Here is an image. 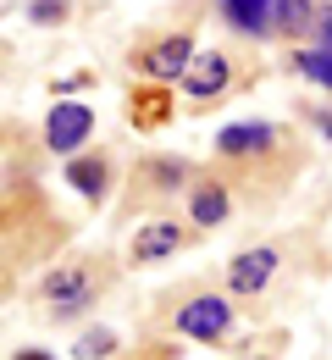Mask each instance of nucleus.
<instances>
[{"label":"nucleus","mask_w":332,"mask_h":360,"mask_svg":"<svg viewBox=\"0 0 332 360\" xmlns=\"http://www.w3.org/2000/svg\"><path fill=\"white\" fill-rule=\"evenodd\" d=\"M222 17L244 28L249 39H266L272 34V17H277V0H222Z\"/></svg>","instance_id":"obj_8"},{"label":"nucleus","mask_w":332,"mask_h":360,"mask_svg":"<svg viewBox=\"0 0 332 360\" xmlns=\"http://www.w3.org/2000/svg\"><path fill=\"white\" fill-rule=\"evenodd\" d=\"M189 211H194V222H199V227L227 222V188H216V183H199V188H194V200H189Z\"/></svg>","instance_id":"obj_12"},{"label":"nucleus","mask_w":332,"mask_h":360,"mask_svg":"<svg viewBox=\"0 0 332 360\" xmlns=\"http://www.w3.org/2000/svg\"><path fill=\"white\" fill-rule=\"evenodd\" d=\"M105 178H111V161H105V155H89V161H67V183H72L84 200H100V194H105Z\"/></svg>","instance_id":"obj_9"},{"label":"nucleus","mask_w":332,"mask_h":360,"mask_svg":"<svg viewBox=\"0 0 332 360\" xmlns=\"http://www.w3.org/2000/svg\"><path fill=\"white\" fill-rule=\"evenodd\" d=\"M17 360H55V355H50V349H22Z\"/></svg>","instance_id":"obj_17"},{"label":"nucleus","mask_w":332,"mask_h":360,"mask_svg":"<svg viewBox=\"0 0 332 360\" xmlns=\"http://www.w3.org/2000/svg\"><path fill=\"white\" fill-rule=\"evenodd\" d=\"M272 271H277V250H249V255L233 261L227 283H233V294H260L272 283Z\"/></svg>","instance_id":"obj_6"},{"label":"nucleus","mask_w":332,"mask_h":360,"mask_svg":"<svg viewBox=\"0 0 332 360\" xmlns=\"http://www.w3.org/2000/svg\"><path fill=\"white\" fill-rule=\"evenodd\" d=\"M45 294H50V305H55L61 316H72V311H84V305L95 300V283H89L78 266H67V271H55V277L45 283Z\"/></svg>","instance_id":"obj_7"},{"label":"nucleus","mask_w":332,"mask_h":360,"mask_svg":"<svg viewBox=\"0 0 332 360\" xmlns=\"http://www.w3.org/2000/svg\"><path fill=\"white\" fill-rule=\"evenodd\" d=\"M89 134H95V111L78 105V100H61V105L50 111V122H45V144L55 155H72Z\"/></svg>","instance_id":"obj_2"},{"label":"nucleus","mask_w":332,"mask_h":360,"mask_svg":"<svg viewBox=\"0 0 332 360\" xmlns=\"http://www.w3.org/2000/svg\"><path fill=\"white\" fill-rule=\"evenodd\" d=\"M6 6H11V0H0V11H6Z\"/></svg>","instance_id":"obj_18"},{"label":"nucleus","mask_w":332,"mask_h":360,"mask_svg":"<svg viewBox=\"0 0 332 360\" xmlns=\"http://www.w3.org/2000/svg\"><path fill=\"white\" fill-rule=\"evenodd\" d=\"M299 72L316 78L321 89H332V50H299Z\"/></svg>","instance_id":"obj_14"},{"label":"nucleus","mask_w":332,"mask_h":360,"mask_svg":"<svg viewBox=\"0 0 332 360\" xmlns=\"http://www.w3.org/2000/svg\"><path fill=\"white\" fill-rule=\"evenodd\" d=\"M327 6L332 0H277V22L288 34H316V22H321Z\"/></svg>","instance_id":"obj_10"},{"label":"nucleus","mask_w":332,"mask_h":360,"mask_svg":"<svg viewBox=\"0 0 332 360\" xmlns=\"http://www.w3.org/2000/svg\"><path fill=\"white\" fill-rule=\"evenodd\" d=\"M227 78H233L227 61H222L216 50H205L199 61H189V72H183V94H189V100H216V94L227 89Z\"/></svg>","instance_id":"obj_3"},{"label":"nucleus","mask_w":332,"mask_h":360,"mask_svg":"<svg viewBox=\"0 0 332 360\" xmlns=\"http://www.w3.org/2000/svg\"><path fill=\"white\" fill-rule=\"evenodd\" d=\"M111 349H117V333H111V327H89V333L78 338L72 355H78V360H105Z\"/></svg>","instance_id":"obj_13"},{"label":"nucleus","mask_w":332,"mask_h":360,"mask_svg":"<svg viewBox=\"0 0 332 360\" xmlns=\"http://www.w3.org/2000/svg\"><path fill=\"white\" fill-rule=\"evenodd\" d=\"M316 34H321V50H332V6L321 11V22H316Z\"/></svg>","instance_id":"obj_16"},{"label":"nucleus","mask_w":332,"mask_h":360,"mask_svg":"<svg viewBox=\"0 0 332 360\" xmlns=\"http://www.w3.org/2000/svg\"><path fill=\"white\" fill-rule=\"evenodd\" d=\"M172 250H178V227L172 222H150L139 233V238H133V261H155V255H172Z\"/></svg>","instance_id":"obj_11"},{"label":"nucleus","mask_w":332,"mask_h":360,"mask_svg":"<svg viewBox=\"0 0 332 360\" xmlns=\"http://www.w3.org/2000/svg\"><path fill=\"white\" fill-rule=\"evenodd\" d=\"M227 327H233V305H227L222 294H199V300H189V305L178 311V333H183V338H205V344H211V338H222Z\"/></svg>","instance_id":"obj_1"},{"label":"nucleus","mask_w":332,"mask_h":360,"mask_svg":"<svg viewBox=\"0 0 332 360\" xmlns=\"http://www.w3.org/2000/svg\"><path fill=\"white\" fill-rule=\"evenodd\" d=\"M189 61H194V39L189 34H172V39H161V45L144 56V72L150 78H183Z\"/></svg>","instance_id":"obj_5"},{"label":"nucleus","mask_w":332,"mask_h":360,"mask_svg":"<svg viewBox=\"0 0 332 360\" xmlns=\"http://www.w3.org/2000/svg\"><path fill=\"white\" fill-rule=\"evenodd\" d=\"M277 144V128L272 122H227L216 134V150L222 155H255V150H272Z\"/></svg>","instance_id":"obj_4"},{"label":"nucleus","mask_w":332,"mask_h":360,"mask_svg":"<svg viewBox=\"0 0 332 360\" xmlns=\"http://www.w3.org/2000/svg\"><path fill=\"white\" fill-rule=\"evenodd\" d=\"M28 17H34V22H61V17H67V0H34Z\"/></svg>","instance_id":"obj_15"}]
</instances>
